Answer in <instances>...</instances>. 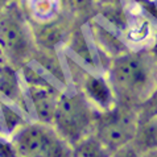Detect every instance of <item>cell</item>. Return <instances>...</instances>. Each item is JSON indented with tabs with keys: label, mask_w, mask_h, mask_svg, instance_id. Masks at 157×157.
I'll use <instances>...</instances> for the list:
<instances>
[{
	"label": "cell",
	"mask_w": 157,
	"mask_h": 157,
	"mask_svg": "<svg viewBox=\"0 0 157 157\" xmlns=\"http://www.w3.org/2000/svg\"><path fill=\"white\" fill-rule=\"evenodd\" d=\"M106 77L116 103L139 110L157 94V54L149 48L128 49L110 59Z\"/></svg>",
	"instance_id": "6da1fadb"
},
{
	"label": "cell",
	"mask_w": 157,
	"mask_h": 157,
	"mask_svg": "<svg viewBox=\"0 0 157 157\" xmlns=\"http://www.w3.org/2000/svg\"><path fill=\"white\" fill-rule=\"evenodd\" d=\"M0 49L7 63L17 70L37 54L32 27L17 0H11L0 15Z\"/></svg>",
	"instance_id": "7a4b0ae2"
},
{
	"label": "cell",
	"mask_w": 157,
	"mask_h": 157,
	"mask_svg": "<svg viewBox=\"0 0 157 157\" xmlns=\"http://www.w3.org/2000/svg\"><path fill=\"white\" fill-rule=\"evenodd\" d=\"M99 111L79 90L61 93L52 125L67 144L74 147L94 135Z\"/></svg>",
	"instance_id": "3957f363"
},
{
	"label": "cell",
	"mask_w": 157,
	"mask_h": 157,
	"mask_svg": "<svg viewBox=\"0 0 157 157\" xmlns=\"http://www.w3.org/2000/svg\"><path fill=\"white\" fill-rule=\"evenodd\" d=\"M10 139L17 157H73V147L52 124L27 121Z\"/></svg>",
	"instance_id": "277c9868"
},
{
	"label": "cell",
	"mask_w": 157,
	"mask_h": 157,
	"mask_svg": "<svg viewBox=\"0 0 157 157\" xmlns=\"http://www.w3.org/2000/svg\"><path fill=\"white\" fill-rule=\"evenodd\" d=\"M139 124V110L124 104L99 112L94 135L110 152L133 143Z\"/></svg>",
	"instance_id": "5b68a950"
},
{
	"label": "cell",
	"mask_w": 157,
	"mask_h": 157,
	"mask_svg": "<svg viewBox=\"0 0 157 157\" xmlns=\"http://www.w3.org/2000/svg\"><path fill=\"white\" fill-rule=\"evenodd\" d=\"M79 91L99 112L108 111L116 106L114 90L108 82L106 74L85 73L81 77Z\"/></svg>",
	"instance_id": "8992f818"
},
{
	"label": "cell",
	"mask_w": 157,
	"mask_h": 157,
	"mask_svg": "<svg viewBox=\"0 0 157 157\" xmlns=\"http://www.w3.org/2000/svg\"><path fill=\"white\" fill-rule=\"evenodd\" d=\"M25 91L28 94L34 115L37 117L36 120L46 124L53 123L56 108H57L58 99L62 91H58L48 82L36 85H25Z\"/></svg>",
	"instance_id": "52a82bcc"
},
{
	"label": "cell",
	"mask_w": 157,
	"mask_h": 157,
	"mask_svg": "<svg viewBox=\"0 0 157 157\" xmlns=\"http://www.w3.org/2000/svg\"><path fill=\"white\" fill-rule=\"evenodd\" d=\"M32 25H40L73 16L66 0H17Z\"/></svg>",
	"instance_id": "ba28073f"
},
{
	"label": "cell",
	"mask_w": 157,
	"mask_h": 157,
	"mask_svg": "<svg viewBox=\"0 0 157 157\" xmlns=\"http://www.w3.org/2000/svg\"><path fill=\"white\" fill-rule=\"evenodd\" d=\"M133 144L141 152L157 148V110L139 111V124Z\"/></svg>",
	"instance_id": "9c48e42d"
},
{
	"label": "cell",
	"mask_w": 157,
	"mask_h": 157,
	"mask_svg": "<svg viewBox=\"0 0 157 157\" xmlns=\"http://www.w3.org/2000/svg\"><path fill=\"white\" fill-rule=\"evenodd\" d=\"M17 69L6 63L0 67V94L17 104L24 99V90L17 77Z\"/></svg>",
	"instance_id": "30bf717a"
},
{
	"label": "cell",
	"mask_w": 157,
	"mask_h": 157,
	"mask_svg": "<svg viewBox=\"0 0 157 157\" xmlns=\"http://www.w3.org/2000/svg\"><path fill=\"white\" fill-rule=\"evenodd\" d=\"M73 157H110V151L91 135L73 147Z\"/></svg>",
	"instance_id": "8fae6325"
},
{
	"label": "cell",
	"mask_w": 157,
	"mask_h": 157,
	"mask_svg": "<svg viewBox=\"0 0 157 157\" xmlns=\"http://www.w3.org/2000/svg\"><path fill=\"white\" fill-rule=\"evenodd\" d=\"M66 3L69 11L78 24L87 23L98 12L97 0H66Z\"/></svg>",
	"instance_id": "7c38bea8"
},
{
	"label": "cell",
	"mask_w": 157,
	"mask_h": 157,
	"mask_svg": "<svg viewBox=\"0 0 157 157\" xmlns=\"http://www.w3.org/2000/svg\"><path fill=\"white\" fill-rule=\"evenodd\" d=\"M110 157H143V152L133 143H129L110 152Z\"/></svg>",
	"instance_id": "4fadbf2b"
},
{
	"label": "cell",
	"mask_w": 157,
	"mask_h": 157,
	"mask_svg": "<svg viewBox=\"0 0 157 157\" xmlns=\"http://www.w3.org/2000/svg\"><path fill=\"white\" fill-rule=\"evenodd\" d=\"M98 2V8L104 7V6H114V4H120L125 2V0H97Z\"/></svg>",
	"instance_id": "5bb4252c"
},
{
	"label": "cell",
	"mask_w": 157,
	"mask_h": 157,
	"mask_svg": "<svg viewBox=\"0 0 157 157\" xmlns=\"http://www.w3.org/2000/svg\"><path fill=\"white\" fill-rule=\"evenodd\" d=\"M143 157H157V148L143 152Z\"/></svg>",
	"instance_id": "9a60e30c"
},
{
	"label": "cell",
	"mask_w": 157,
	"mask_h": 157,
	"mask_svg": "<svg viewBox=\"0 0 157 157\" xmlns=\"http://www.w3.org/2000/svg\"><path fill=\"white\" fill-rule=\"evenodd\" d=\"M11 0H0V15H2V12H3V10L6 8V6L8 3H10Z\"/></svg>",
	"instance_id": "2e32d148"
},
{
	"label": "cell",
	"mask_w": 157,
	"mask_h": 157,
	"mask_svg": "<svg viewBox=\"0 0 157 157\" xmlns=\"http://www.w3.org/2000/svg\"><path fill=\"white\" fill-rule=\"evenodd\" d=\"M6 63H7V61H6V58H4V54H3L2 49H0V67L4 66Z\"/></svg>",
	"instance_id": "e0dca14e"
},
{
	"label": "cell",
	"mask_w": 157,
	"mask_h": 157,
	"mask_svg": "<svg viewBox=\"0 0 157 157\" xmlns=\"http://www.w3.org/2000/svg\"><path fill=\"white\" fill-rule=\"evenodd\" d=\"M0 135H4V133H3V131H2V124H0Z\"/></svg>",
	"instance_id": "ac0fdd59"
}]
</instances>
